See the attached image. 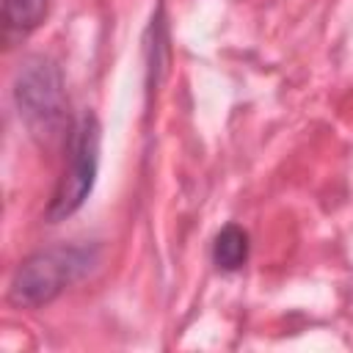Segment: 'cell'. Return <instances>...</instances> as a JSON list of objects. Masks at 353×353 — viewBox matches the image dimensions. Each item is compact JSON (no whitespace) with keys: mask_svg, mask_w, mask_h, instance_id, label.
Instances as JSON below:
<instances>
[{"mask_svg":"<svg viewBox=\"0 0 353 353\" xmlns=\"http://www.w3.org/2000/svg\"><path fill=\"white\" fill-rule=\"evenodd\" d=\"M99 262L97 245H52L19 262L8 284V301L19 309L52 303L69 284L83 279Z\"/></svg>","mask_w":353,"mask_h":353,"instance_id":"obj_1","label":"cell"},{"mask_svg":"<svg viewBox=\"0 0 353 353\" xmlns=\"http://www.w3.org/2000/svg\"><path fill=\"white\" fill-rule=\"evenodd\" d=\"M14 102L19 119L39 143H55L66 127V88L55 61L44 55H28L14 77Z\"/></svg>","mask_w":353,"mask_h":353,"instance_id":"obj_2","label":"cell"},{"mask_svg":"<svg viewBox=\"0 0 353 353\" xmlns=\"http://www.w3.org/2000/svg\"><path fill=\"white\" fill-rule=\"evenodd\" d=\"M99 143H102L99 119L91 110H85L66 132V165L44 212L50 223L74 215L91 196L99 171Z\"/></svg>","mask_w":353,"mask_h":353,"instance_id":"obj_3","label":"cell"},{"mask_svg":"<svg viewBox=\"0 0 353 353\" xmlns=\"http://www.w3.org/2000/svg\"><path fill=\"white\" fill-rule=\"evenodd\" d=\"M50 11V0H3L6 36H28L36 30Z\"/></svg>","mask_w":353,"mask_h":353,"instance_id":"obj_5","label":"cell"},{"mask_svg":"<svg viewBox=\"0 0 353 353\" xmlns=\"http://www.w3.org/2000/svg\"><path fill=\"white\" fill-rule=\"evenodd\" d=\"M248 232L237 223H226L212 243V262L223 273H234L248 262Z\"/></svg>","mask_w":353,"mask_h":353,"instance_id":"obj_4","label":"cell"}]
</instances>
